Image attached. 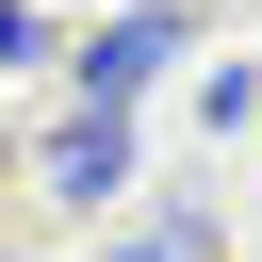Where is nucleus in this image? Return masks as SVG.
Returning <instances> with one entry per match:
<instances>
[{"mask_svg": "<svg viewBox=\"0 0 262 262\" xmlns=\"http://www.w3.org/2000/svg\"><path fill=\"white\" fill-rule=\"evenodd\" d=\"M0 262H33V246H0Z\"/></svg>", "mask_w": 262, "mask_h": 262, "instance_id": "5", "label": "nucleus"}, {"mask_svg": "<svg viewBox=\"0 0 262 262\" xmlns=\"http://www.w3.org/2000/svg\"><path fill=\"white\" fill-rule=\"evenodd\" d=\"M180 49H196V0H147V16H115V33H66L49 66H66V98H82V115H131Z\"/></svg>", "mask_w": 262, "mask_h": 262, "instance_id": "2", "label": "nucleus"}, {"mask_svg": "<svg viewBox=\"0 0 262 262\" xmlns=\"http://www.w3.org/2000/svg\"><path fill=\"white\" fill-rule=\"evenodd\" d=\"M98 262H229V213H213V196H164V213H131Z\"/></svg>", "mask_w": 262, "mask_h": 262, "instance_id": "3", "label": "nucleus"}, {"mask_svg": "<svg viewBox=\"0 0 262 262\" xmlns=\"http://www.w3.org/2000/svg\"><path fill=\"white\" fill-rule=\"evenodd\" d=\"M131 164H147V115H82V98H66V131H33V213L82 229V213L131 196Z\"/></svg>", "mask_w": 262, "mask_h": 262, "instance_id": "1", "label": "nucleus"}, {"mask_svg": "<svg viewBox=\"0 0 262 262\" xmlns=\"http://www.w3.org/2000/svg\"><path fill=\"white\" fill-rule=\"evenodd\" d=\"M66 49V16H33V0H0V66H49Z\"/></svg>", "mask_w": 262, "mask_h": 262, "instance_id": "4", "label": "nucleus"}]
</instances>
